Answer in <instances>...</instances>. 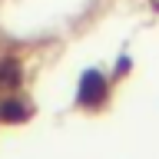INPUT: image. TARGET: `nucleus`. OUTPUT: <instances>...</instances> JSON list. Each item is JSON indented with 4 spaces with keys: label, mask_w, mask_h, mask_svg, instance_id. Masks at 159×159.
Here are the masks:
<instances>
[{
    "label": "nucleus",
    "mask_w": 159,
    "mask_h": 159,
    "mask_svg": "<svg viewBox=\"0 0 159 159\" xmlns=\"http://www.w3.org/2000/svg\"><path fill=\"white\" fill-rule=\"evenodd\" d=\"M76 99L83 103V106H96V103H103V99H106V80L99 76L96 70L83 73V80H80V93H76Z\"/></svg>",
    "instance_id": "1"
},
{
    "label": "nucleus",
    "mask_w": 159,
    "mask_h": 159,
    "mask_svg": "<svg viewBox=\"0 0 159 159\" xmlns=\"http://www.w3.org/2000/svg\"><path fill=\"white\" fill-rule=\"evenodd\" d=\"M27 103H20V99H7V103H0V119H7V123H20V119H27Z\"/></svg>",
    "instance_id": "2"
},
{
    "label": "nucleus",
    "mask_w": 159,
    "mask_h": 159,
    "mask_svg": "<svg viewBox=\"0 0 159 159\" xmlns=\"http://www.w3.org/2000/svg\"><path fill=\"white\" fill-rule=\"evenodd\" d=\"M0 83H17V63L13 60L0 63Z\"/></svg>",
    "instance_id": "3"
}]
</instances>
